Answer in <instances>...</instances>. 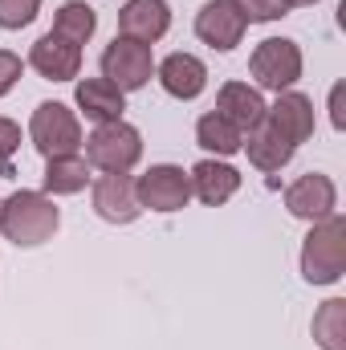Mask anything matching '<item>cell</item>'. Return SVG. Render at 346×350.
<instances>
[{"label": "cell", "instance_id": "26", "mask_svg": "<svg viewBox=\"0 0 346 350\" xmlns=\"http://www.w3.org/2000/svg\"><path fill=\"white\" fill-rule=\"evenodd\" d=\"M21 147V126L12 118H0V163H8Z\"/></svg>", "mask_w": 346, "mask_h": 350}, {"label": "cell", "instance_id": "10", "mask_svg": "<svg viewBox=\"0 0 346 350\" xmlns=\"http://www.w3.org/2000/svg\"><path fill=\"white\" fill-rule=\"evenodd\" d=\"M245 29H249V21L237 12L232 0H208V4L196 12V37H200L204 45L220 49V53L237 49V45L245 41Z\"/></svg>", "mask_w": 346, "mask_h": 350}, {"label": "cell", "instance_id": "27", "mask_svg": "<svg viewBox=\"0 0 346 350\" xmlns=\"http://www.w3.org/2000/svg\"><path fill=\"white\" fill-rule=\"evenodd\" d=\"M330 110H334V126L343 131L346 122H343V86H334V94H330Z\"/></svg>", "mask_w": 346, "mask_h": 350}, {"label": "cell", "instance_id": "8", "mask_svg": "<svg viewBox=\"0 0 346 350\" xmlns=\"http://www.w3.org/2000/svg\"><path fill=\"white\" fill-rule=\"evenodd\" d=\"M285 208H289V216H297L306 224H318V220L338 212V187H334L330 175L306 172L285 187Z\"/></svg>", "mask_w": 346, "mask_h": 350}, {"label": "cell", "instance_id": "11", "mask_svg": "<svg viewBox=\"0 0 346 350\" xmlns=\"http://www.w3.org/2000/svg\"><path fill=\"white\" fill-rule=\"evenodd\" d=\"M29 66L45 78V82H74L82 74V45L57 37V33H45L33 41L29 49Z\"/></svg>", "mask_w": 346, "mask_h": 350}, {"label": "cell", "instance_id": "12", "mask_svg": "<svg viewBox=\"0 0 346 350\" xmlns=\"http://www.w3.org/2000/svg\"><path fill=\"white\" fill-rule=\"evenodd\" d=\"M90 200H94V212H98L106 224H135V220L143 216L131 175H98Z\"/></svg>", "mask_w": 346, "mask_h": 350}, {"label": "cell", "instance_id": "17", "mask_svg": "<svg viewBox=\"0 0 346 350\" xmlns=\"http://www.w3.org/2000/svg\"><path fill=\"white\" fill-rule=\"evenodd\" d=\"M74 102H78V110L86 114L94 126L118 122L122 110H127V94H122L118 86H110L106 78H82L78 90H74Z\"/></svg>", "mask_w": 346, "mask_h": 350}, {"label": "cell", "instance_id": "1", "mask_svg": "<svg viewBox=\"0 0 346 350\" xmlns=\"http://www.w3.org/2000/svg\"><path fill=\"white\" fill-rule=\"evenodd\" d=\"M57 224H62V212H57L53 196H45V191L21 187L8 200H0V232L16 249H37L45 241H53Z\"/></svg>", "mask_w": 346, "mask_h": 350}, {"label": "cell", "instance_id": "2", "mask_svg": "<svg viewBox=\"0 0 346 350\" xmlns=\"http://www.w3.org/2000/svg\"><path fill=\"white\" fill-rule=\"evenodd\" d=\"M346 273V220L334 212L310 224L302 241V277L310 285H334Z\"/></svg>", "mask_w": 346, "mask_h": 350}, {"label": "cell", "instance_id": "16", "mask_svg": "<svg viewBox=\"0 0 346 350\" xmlns=\"http://www.w3.org/2000/svg\"><path fill=\"white\" fill-rule=\"evenodd\" d=\"M216 114L228 118L241 135H249L261 118H265V98H261V90L249 86V82H224L220 94H216Z\"/></svg>", "mask_w": 346, "mask_h": 350}, {"label": "cell", "instance_id": "21", "mask_svg": "<svg viewBox=\"0 0 346 350\" xmlns=\"http://www.w3.org/2000/svg\"><path fill=\"white\" fill-rule=\"evenodd\" d=\"M94 29H98V12L90 4H82V0H66L57 8V16H53L49 33H57V37H66L74 45H86L90 37H94Z\"/></svg>", "mask_w": 346, "mask_h": 350}, {"label": "cell", "instance_id": "18", "mask_svg": "<svg viewBox=\"0 0 346 350\" xmlns=\"http://www.w3.org/2000/svg\"><path fill=\"white\" fill-rule=\"evenodd\" d=\"M241 147L249 151V163H253L257 172H281V167L293 159V151H297V147H293V143H285V139H281L265 118H261L257 126L245 135V143H241Z\"/></svg>", "mask_w": 346, "mask_h": 350}, {"label": "cell", "instance_id": "22", "mask_svg": "<svg viewBox=\"0 0 346 350\" xmlns=\"http://www.w3.org/2000/svg\"><path fill=\"white\" fill-rule=\"evenodd\" d=\"M310 334H314V342L322 350H346V301L343 297L322 301V310L314 314Z\"/></svg>", "mask_w": 346, "mask_h": 350}, {"label": "cell", "instance_id": "20", "mask_svg": "<svg viewBox=\"0 0 346 350\" xmlns=\"http://www.w3.org/2000/svg\"><path fill=\"white\" fill-rule=\"evenodd\" d=\"M196 143L208 151V155H216V159H228V155H237L241 151V143H245V135L228 122V118H220L216 110H208L200 122H196Z\"/></svg>", "mask_w": 346, "mask_h": 350}, {"label": "cell", "instance_id": "19", "mask_svg": "<svg viewBox=\"0 0 346 350\" xmlns=\"http://www.w3.org/2000/svg\"><path fill=\"white\" fill-rule=\"evenodd\" d=\"M41 183H45V196H78L90 183V163L82 155H53L45 159Z\"/></svg>", "mask_w": 346, "mask_h": 350}, {"label": "cell", "instance_id": "7", "mask_svg": "<svg viewBox=\"0 0 346 350\" xmlns=\"http://www.w3.org/2000/svg\"><path fill=\"white\" fill-rule=\"evenodd\" d=\"M135 196H139V208H151V212H179L187 208L191 200V179L183 167L175 163H155L135 179Z\"/></svg>", "mask_w": 346, "mask_h": 350}, {"label": "cell", "instance_id": "28", "mask_svg": "<svg viewBox=\"0 0 346 350\" xmlns=\"http://www.w3.org/2000/svg\"><path fill=\"white\" fill-rule=\"evenodd\" d=\"M302 4H318V0H285V8H302Z\"/></svg>", "mask_w": 346, "mask_h": 350}, {"label": "cell", "instance_id": "14", "mask_svg": "<svg viewBox=\"0 0 346 350\" xmlns=\"http://www.w3.org/2000/svg\"><path fill=\"white\" fill-rule=\"evenodd\" d=\"M155 78H159V86L168 90L172 98L191 102V98H200L204 86H208V66H204L196 53H168V57L155 66Z\"/></svg>", "mask_w": 346, "mask_h": 350}, {"label": "cell", "instance_id": "3", "mask_svg": "<svg viewBox=\"0 0 346 350\" xmlns=\"http://www.w3.org/2000/svg\"><path fill=\"white\" fill-rule=\"evenodd\" d=\"M143 159V135L131 122H102L86 139V163L102 175H131V167Z\"/></svg>", "mask_w": 346, "mask_h": 350}, {"label": "cell", "instance_id": "24", "mask_svg": "<svg viewBox=\"0 0 346 350\" xmlns=\"http://www.w3.org/2000/svg\"><path fill=\"white\" fill-rule=\"evenodd\" d=\"M41 12V0H0V29H25Z\"/></svg>", "mask_w": 346, "mask_h": 350}, {"label": "cell", "instance_id": "13", "mask_svg": "<svg viewBox=\"0 0 346 350\" xmlns=\"http://www.w3.org/2000/svg\"><path fill=\"white\" fill-rule=\"evenodd\" d=\"M168 29H172V8H168V0H127V4L118 8V37L155 45Z\"/></svg>", "mask_w": 346, "mask_h": 350}, {"label": "cell", "instance_id": "6", "mask_svg": "<svg viewBox=\"0 0 346 350\" xmlns=\"http://www.w3.org/2000/svg\"><path fill=\"white\" fill-rule=\"evenodd\" d=\"M102 78L110 86H118L122 94L143 90L155 78V53H151V45L131 41V37H114L102 49Z\"/></svg>", "mask_w": 346, "mask_h": 350}, {"label": "cell", "instance_id": "25", "mask_svg": "<svg viewBox=\"0 0 346 350\" xmlns=\"http://www.w3.org/2000/svg\"><path fill=\"white\" fill-rule=\"evenodd\" d=\"M21 70H25V62H21L12 49H0V98L21 82Z\"/></svg>", "mask_w": 346, "mask_h": 350}, {"label": "cell", "instance_id": "23", "mask_svg": "<svg viewBox=\"0 0 346 350\" xmlns=\"http://www.w3.org/2000/svg\"><path fill=\"white\" fill-rule=\"evenodd\" d=\"M237 4V12L249 21V25H269V21H281L289 8H285V0H232Z\"/></svg>", "mask_w": 346, "mask_h": 350}, {"label": "cell", "instance_id": "9", "mask_svg": "<svg viewBox=\"0 0 346 350\" xmlns=\"http://www.w3.org/2000/svg\"><path fill=\"white\" fill-rule=\"evenodd\" d=\"M265 122H269L285 143H293V147H302L306 139H314V126H318L314 102H310L306 94H297V90H281L277 102L265 106Z\"/></svg>", "mask_w": 346, "mask_h": 350}, {"label": "cell", "instance_id": "5", "mask_svg": "<svg viewBox=\"0 0 346 350\" xmlns=\"http://www.w3.org/2000/svg\"><path fill=\"white\" fill-rule=\"evenodd\" d=\"M249 74L257 90H293V82L302 78V45L289 37H265L257 49L249 53Z\"/></svg>", "mask_w": 346, "mask_h": 350}, {"label": "cell", "instance_id": "15", "mask_svg": "<svg viewBox=\"0 0 346 350\" xmlns=\"http://www.w3.org/2000/svg\"><path fill=\"white\" fill-rule=\"evenodd\" d=\"M187 179H191V196H200V204L208 208H220L241 191V172L224 159H200L187 172Z\"/></svg>", "mask_w": 346, "mask_h": 350}, {"label": "cell", "instance_id": "4", "mask_svg": "<svg viewBox=\"0 0 346 350\" xmlns=\"http://www.w3.org/2000/svg\"><path fill=\"white\" fill-rule=\"evenodd\" d=\"M29 143L53 159V155H78L82 151V122L78 110H70L66 102H41L29 118Z\"/></svg>", "mask_w": 346, "mask_h": 350}]
</instances>
